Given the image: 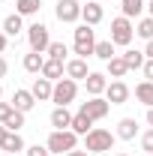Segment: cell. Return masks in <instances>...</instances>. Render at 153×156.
<instances>
[{
    "mask_svg": "<svg viewBox=\"0 0 153 156\" xmlns=\"http://www.w3.org/2000/svg\"><path fill=\"white\" fill-rule=\"evenodd\" d=\"M30 93L36 99H51V93H54V84L48 81V78H36L33 81V87H30Z\"/></svg>",
    "mask_w": 153,
    "mask_h": 156,
    "instance_id": "14",
    "label": "cell"
},
{
    "mask_svg": "<svg viewBox=\"0 0 153 156\" xmlns=\"http://www.w3.org/2000/svg\"><path fill=\"white\" fill-rule=\"evenodd\" d=\"M42 66H45L42 51H30V54L24 57V69H27V72H42Z\"/></svg>",
    "mask_w": 153,
    "mask_h": 156,
    "instance_id": "21",
    "label": "cell"
},
{
    "mask_svg": "<svg viewBox=\"0 0 153 156\" xmlns=\"http://www.w3.org/2000/svg\"><path fill=\"white\" fill-rule=\"evenodd\" d=\"M144 54H147V57L153 60V39H150V42H147V48H144Z\"/></svg>",
    "mask_w": 153,
    "mask_h": 156,
    "instance_id": "36",
    "label": "cell"
},
{
    "mask_svg": "<svg viewBox=\"0 0 153 156\" xmlns=\"http://www.w3.org/2000/svg\"><path fill=\"white\" fill-rule=\"evenodd\" d=\"M135 132H138V123H135V117H123V120L117 123V135L123 138V141H132Z\"/></svg>",
    "mask_w": 153,
    "mask_h": 156,
    "instance_id": "15",
    "label": "cell"
},
{
    "mask_svg": "<svg viewBox=\"0 0 153 156\" xmlns=\"http://www.w3.org/2000/svg\"><path fill=\"white\" fill-rule=\"evenodd\" d=\"M6 69H9V66H6V60H3V57H0V78H3V75H6Z\"/></svg>",
    "mask_w": 153,
    "mask_h": 156,
    "instance_id": "38",
    "label": "cell"
},
{
    "mask_svg": "<svg viewBox=\"0 0 153 156\" xmlns=\"http://www.w3.org/2000/svg\"><path fill=\"white\" fill-rule=\"evenodd\" d=\"M105 96H108V102H111V105H123V102L129 99V87L117 78V81H111V84L105 87Z\"/></svg>",
    "mask_w": 153,
    "mask_h": 156,
    "instance_id": "9",
    "label": "cell"
},
{
    "mask_svg": "<svg viewBox=\"0 0 153 156\" xmlns=\"http://www.w3.org/2000/svg\"><path fill=\"white\" fill-rule=\"evenodd\" d=\"M117 156H126V153H117Z\"/></svg>",
    "mask_w": 153,
    "mask_h": 156,
    "instance_id": "44",
    "label": "cell"
},
{
    "mask_svg": "<svg viewBox=\"0 0 153 156\" xmlns=\"http://www.w3.org/2000/svg\"><path fill=\"white\" fill-rule=\"evenodd\" d=\"M0 150H3V153H18V150H24V138H21L18 132H9Z\"/></svg>",
    "mask_w": 153,
    "mask_h": 156,
    "instance_id": "20",
    "label": "cell"
},
{
    "mask_svg": "<svg viewBox=\"0 0 153 156\" xmlns=\"http://www.w3.org/2000/svg\"><path fill=\"white\" fill-rule=\"evenodd\" d=\"M27 42H30V51H48L51 45V36H48V27L45 24H30L27 27Z\"/></svg>",
    "mask_w": 153,
    "mask_h": 156,
    "instance_id": "4",
    "label": "cell"
},
{
    "mask_svg": "<svg viewBox=\"0 0 153 156\" xmlns=\"http://www.w3.org/2000/svg\"><path fill=\"white\" fill-rule=\"evenodd\" d=\"M75 96H78V84L72 81V78H60L57 84H54V93H51V99H54L57 105H69Z\"/></svg>",
    "mask_w": 153,
    "mask_h": 156,
    "instance_id": "6",
    "label": "cell"
},
{
    "mask_svg": "<svg viewBox=\"0 0 153 156\" xmlns=\"http://www.w3.org/2000/svg\"><path fill=\"white\" fill-rule=\"evenodd\" d=\"M66 156H87V153H84V150H69Z\"/></svg>",
    "mask_w": 153,
    "mask_h": 156,
    "instance_id": "39",
    "label": "cell"
},
{
    "mask_svg": "<svg viewBox=\"0 0 153 156\" xmlns=\"http://www.w3.org/2000/svg\"><path fill=\"white\" fill-rule=\"evenodd\" d=\"M144 57H147L144 51H126V54H123V60H126V66H129V69H141V66L147 63Z\"/></svg>",
    "mask_w": 153,
    "mask_h": 156,
    "instance_id": "25",
    "label": "cell"
},
{
    "mask_svg": "<svg viewBox=\"0 0 153 156\" xmlns=\"http://www.w3.org/2000/svg\"><path fill=\"white\" fill-rule=\"evenodd\" d=\"M66 75L72 78V81H78V78L84 81V78L90 75V69H87V60H84V57H75V60H69V63H66Z\"/></svg>",
    "mask_w": 153,
    "mask_h": 156,
    "instance_id": "12",
    "label": "cell"
},
{
    "mask_svg": "<svg viewBox=\"0 0 153 156\" xmlns=\"http://www.w3.org/2000/svg\"><path fill=\"white\" fill-rule=\"evenodd\" d=\"M57 18L63 21V24H75L78 18H81V3L78 0H57Z\"/></svg>",
    "mask_w": 153,
    "mask_h": 156,
    "instance_id": "8",
    "label": "cell"
},
{
    "mask_svg": "<svg viewBox=\"0 0 153 156\" xmlns=\"http://www.w3.org/2000/svg\"><path fill=\"white\" fill-rule=\"evenodd\" d=\"M27 156H51V150H48V147H30V150H27Z\"/></svg>",
    "mask_w": 153,
    "mask_h": 156,
    "instance_id": "33",
    "label": "cell"
},
{
    "mask_svg": "<svg viewBox=\"0 0 153 156\" xmlns=\"http://www.w3.org/2000/svg\"><path fill=\"white\" fill-rule=\"evenodd\" d=\"M12 111H15V108H12L9 102H0V123H6V117L12 114Z\"/></svg>",
    "mask_w": 153,
    "mask_h": 156,
    "instance_id": "32",
    "label": "cell"
},
{
    "mask_svg": "<svg viewBox=\"0 0 153 156\" xmlns=\"http://www.w3.org/2000/svg\"><path fill=\"white\" fill-rule=\"evenodd\" d=\"M114 147V135L108 132V129H90L87 135H84V150L87 153H105V150H111Z\"/></svg>",
    "mask_w": 153,
    "mask_h": 156,
    "instance_id": "1",
    "label": "cell"
},
{
    "mask_svg": "<svg viewBox=\"0 0 153 156\" xmlns=\"http://www.w3.org/2000/svg\"><path fill=\"white\" fill-rule=\"evenodd\" d=\"M93 51H96L93 27H90V24H81V27H75V54H78V57H90Z\"/></svg>",
    "mask_w": 153,
    "mask_h": 156,
    "instance_id": "3",
    "label": "cell"
},
{
    "mask_svg": "<svg viewBox=\"0 0 153 156\" xmlns=\"http://www.w3.org/2000/svg\"><path fill=\"white\" fill-rule=\"evenodd\" d=\"M75 141H78V135L72 132V129H54L51 135H48V150L51 153H69V150H75Z\"/></svg>",
    "mask_w": 153,
    "mask_h": 156,
    "instance_id": "2",
    "label": "cell"
},
{
    "mask_svg": "<svg viewBox=\"0 0 153 156\" xmlns=\"http://www.w3.org/2000/svg\"><path fill=\"white\" fill-rule=\"evenodd\" d=\"M48 54H51L54 60H66L69 51H66V45H63V42H51V45H48Z\"/></svg>",
    "mask_w": 153,
    "mask_h": 156,
    "instance_id": "30",
    "label": "cell"
},
{
    "mask_svg": "<svg viewBox=\"0 0 153 156\" xmlns=\"http://www.w3.org/2000/svg\"><path fill=\"white\" fill-rule=\"evenodd\" d=\"M96 57L99 60H105V63H108V60L114 57V42H111V39H105V42H96V51H93Z\"/></svg>",
    "mask_w": 153,
    "mask_h": 156,
    "instance_id": "24",
    "label": "cell"
},
{
    "mask_svg": "<svg viewBox=\"0 0 153 156\" xmlns=\"http://www.w3.org/2000/svg\"><path fill=\"white\" fill-rule=\"evenodd\" d=\"M120 3H123V15L126 18L141 15V9H144V0H120Z\"/></svg>",
    "mask_w": 153,
    "mask_h": 156,
    "instance_id": "26",
    "label": "cell"
},
{
    "mask_svg": "<svg viewBox=\"0 0 153 156\" xmlns=\"http://www.w3.org/2000/svg\"><path fill=\"white\" fill-rule=\"evenodd\" d=\"M9 132H18L21 126H24V111H12V114L6 117V123H3Z\"/></svg>",
    "mask_w": 153,
    "mask_h": 156,
    "instance_id": "28",
    "label": "cell"
},
{
    "mask_svg": "<svg viewBox=\"0 0 153 156\" xmlns=\"http://www.w3.org/2000/svg\"><path fill=\"white\" fill-rule=\"evenodd\" d=\"M126 72H129V66H126L123 57H111V60H108V75H111V78H123Z\"/></svg>",
    "mask_w": 153,
    "mask_h": 156,
    "instance_id": "22",
    "label": "cell"
},
{
    "mask_svg": "<svg viewBox=\"0 0 153 156\" xmlns=\"http://www.w3.org/2000/svg\"><path fill=\"white\" fill-rule=\"evenodd\" d=\"M147 9H150V18H153V0H150V3H147Z\"/></svg>",
    "mask_w": 153,
    "mask_h": 156,
    "instance_id": "41",
    "label": "cell"
},
{
    "mask_svg": "<svg viewBox=\"0 0 153 156\" xmlns=\"http://www.w3.org/2000/svg\"><path fill=\"white\" fill-rule=\"evenodd\" d=\"M3 33L6 36H18L21 33V15L15 12V15H6V21H3Z\"/></svg>",
    "mask_w": 153,
    "mask_h": 156,
    "instance_id": "23",
    "label": "cell"
},
{
    "mask_svg": "<svg viewBox=\"0 0 153 156\" xmlns=\"http://www.w3.org/2000/svg\"><path fill=\"white\" fill-rule=\"evenodd\" d=\"M108 108H111V102L108 99H99V96H90L87 102H81V114H87L90 120H102V117H108Z\"/></svg>",
    "mask_w": 153,
    "mask_h": 156,
    "instance_id": "7",
    "label": "cell"
},
{
    "mask_svg": "<svg viewBox=\"0 0 153 156\" xmlns=\"http://www.w3.org/2000/svg\"><path fill=\"white\" fill-rule=\"evenodd\" d=\"M6 135H9V129H6V126H0V147H3V141H6Z\"/></svg>",
    "mask_w": 153,
    "mask_h": 156,
    "instance_id": "35",
    "label": "cell"
},
{
    "mask_svg": "<svg viewBox=\"0 0 153 156\" xmlns=\"http://www.w3.org/2000/svg\"><path fill=\"white\" fill-rule=\"evenodd\" d=\"M135 33L150 42V39H153V18H141V21H138V27H135Z\"/></svg>",
    "mask_w": 153,
    "mask_h": 156,
    "instance_id": "29",
    "label": "cell"
},
{
    "mask_svg": "<svg viewBox=\"0 0 153 156\" xmlns=\"http://www.w3.org/2000/svg\"><path fill=\"white\" fill-rule=\"evenodd\" d=\"M72 117L75 114H69L66 105H57V108L51 111V126H54V129H69V126H72Z\"/></svg>",
    "mask_w": 153,
    "mask_h": 156,
    "instance_id": "11",
    "label": "cell"
},
{
    "mask_svg": "<svg viewBox=\"0 0 153 156\" xmlns=\"http://www.w3.org/2000/svg\"><path fill=\"white\" fill-rule=\"evenodd\" d=\"M141 147L147 150V156H153V129H147V132L141 135Z\"/></svg>",
    "mask_w": 153,
    "mask_h": 156,
    "instance_id": "31",
    "label": "cell"
},
{
    "mask_svg": "<svg viewBox=\"0 0 153 156\" xmlns=\"http://www.w3.org/2000/svg\"><path fill=\"white\" fill-rule=\"evenodd\" d=\"M33 105H36V96H33L30 90H15V96H12V108H15V111H24V114H27Z\"/></svg>",
    "mask_w": 153,
    "mask_h": 156,
    "instance_id": "10",
    "label": "cell"
},
{
    "mask_svg": "<svg viewBox=\"0 0 153 156\" xmlns=\"http://www.w3.org/2000/svg\"><path fill=\"white\" fill-rule=\"evenodd\" d=\"M39 6H42V0H18L15 3L18 15H33V12H39Z\"/></svg>",
    "mask_w": 153,
    "mask_h": 156,
    "instance_id": "27",
    "label": "cell"
},
{
    "mask_svg": "<svg viewBox=\"0 0 153 156\" xmlns=\"http://www.w3.org/2000/svg\"><path fill=\"white\" fill-rule=\"evenodd\" d=\"M42 78H48V81H54V78H63V60L48 57V60H45V66H42Z\"/></svg>",
    "mask_w": 153,
    "mask_h": 156,
    "instance_id": "17",
    "label": "cell"
},
{
    "mask_svg": "<svg viewBox=\"0 0 153 156\" xmlns=\"http://www.w3.org/2000/svg\"><path fill=\"white\" fill-rule=\"evenodd\" d=\"M135 99L144 102L147 108H153V81H141V84L135 87Z\"/></svg>",
    "mask_w": 153,
    "mask_h": 156,
    "instance_id": "18",
    "label": "cell"
},
{
    "mask_svg": "<svg viewBox=\"0 0 153 156\" xmlns=\"http://www.w3.org/2000/svg\"><path fill=\"white\" fill-rule=\"evenodd\" d=\"M132 33H135V27L129 24L126 15H120V18L111 21V42L114 45H129L132 42Z\"/></svg>",
    "mask_w": 153,
    "mask_h": 156,
    "instance_id": "5",
    "label": "cell"
},
{
    "mask_svg": "<svg viewBox=\"0 0 153 156\" xmlns=\"http://www.w3.org/2000/svg\"><path fill=\"white\" fill-rule=\"evenodd\" d=\"M147 123H150V126H153V108H150V111H147Z\"/></svg>",
    "mask_w": 153,
    "mask_h": 156,
    "instance_id": "40",
    "label": "cell"
},
{
    "mask_svg": "<svg viewBox=\"0 0 153 156\" xmlns=\"http://www.w3.org/2000/svg\"><path fill=\"white\" fill-rule=\"evenodd\" d=\"M90 126H93V120H90L87 114H81V111H78V114L72 117V126H69V129H72L75 135H87V132H90Z\"/></svg>",
    "mask_w": 153,
    "mask_h": 156,
    "instance_id": "19",
    "label": "cell"
},
{
    "mask_svg": "<svg viewBox=\"0 0 153 156\" xmlns=\"http://www.w3.org/2000/svg\"><path fill=\"white\" fill-rule=\"evenodd\" d=\"M6 51V33H0V54Z\"/></svg>",
    "mask_w": 153,
    "mask_h": 156,
    "instance_id": "37",
    "label": "cell"
},
{
    "mask_svg": "<svg viewBox=\"0 0 153 156\" xmlns=\"http://www.w3.org/2000/svg\"><path fill=\"white\" fill-rule=\"evenodd\" d=\"M3 156H18V153H3Z\"/></svg>",
    "mask_w": 153,
    "mask_h": 156,
    "instance_id": "42",
    "label": "cell"
},
{
    "mask_svg": "<svg viewBox=\"0 0 153 156\" xmlns=\"http://www.w3.org/2000/svg\"><path fill=\"white\" fill-rule=\"evenodd\" d=\"M84 84H87V93H90V96H99V93L108 87V81H105L102 72H90V75L84 78Z\"/></svg>",
    "mask_w": 153,
    "mask_h": 156,
    "instance_id": "13",
    "label": "cell"
},
{
    "mask_svg": "<svg viewBox=\"0 0 153 156\" xmlns=\"http://www.w3.org/2000/svg\"><path fill=\"white\" fill-rule=\"evenodd\" d=\"M144 78H147V81H153V60H147V63H144Z\"/></svg>",
    "mask_w": 153,
    "mask_h": 156,
    "instance_id": "34",
    "label": "cell"
},
{
    "mask_svg": "<svg viewBox=\"0 0 153 156\" xmlns=\"http://www.w3.org/2000/svg\"><path fill=\"white\" fill-rule=\"evenodd\" d=\"M0 96H3V87H0Z\"/></svg>",
    "mask_w": 153,
    "mask_h": 156,
    "instance_id": "43",
    "label": "cell"
},
{
    "mask_svg": "<svg viewBox=\"0 0 153 156\" xmlns=\"http://www.w3.org/2000/svg\"><path fill=\"white\" fill-rule=\"evenodd\" d=\"M81 18H84V24H99L102 21V6L99 3H87V6H81Z\"/></svg>",
    "mask_w": 153,
    "mask_h": 156,
    "instance_id": "16",
    "label": "cell"
}]
</instances>
